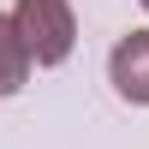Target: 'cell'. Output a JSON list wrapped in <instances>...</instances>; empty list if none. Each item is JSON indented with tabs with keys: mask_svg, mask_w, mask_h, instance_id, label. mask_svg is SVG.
Masks as SVG:
<instances>
[{
	"mask_svg": "<svg viewBox=\"0 0 149 149\" xmlns=\"http://www.w3.org/2000/svg\"><path fill=\"white\" fill-rule=\"evenodd\" d=\"M107 78H113V90L125 95V102H143L149 107V30L119 36L113 60H107Z\"/></svg>",
	"mask_w": 149,
	"mask_h": 149,
	"instance_id": "2",
	"label": "cell"
},
{
	"mask_svg": "<svg viewBox=\"0 0 149 149\" xmlns=\"http://www.w3.org/2000/svg\"><path fill=\"white\" fill-rule=\"evenodd\" d=\"M143 6H149V0H143Z\"/></svg>",
	"mask_w": 149,
	"mask_h": 149,
	"instance_id": "4",
	"label": "cell"
},
{
	"mask_svg": "<svg viewBox=\"0 0 149 149\" xmlns=\"http://www.w3.org/2000/svg\"><path fill=\"white\" fill-rule=\"evenodd\" d=\"M30 48H24L18 24H12V12H0V95H18L24 78H30Z\"/></svg>",
	"mask_w": 149,
	"mask_h": 149,
	"instance_id": "3",
	"label": "cell"
},
{
	"mask_svg": "<svg viewBox=\"0 0 149 149\" xmlns=\"http://www.w3.org/2000/svg\"><path fill=\"white\" fill-rule=\"evenodd\" d=\"M12 24H18L24 48H30L36 66H60L78 42V18H72V0H18L12 6Z\"/></svg>",
	"mask_w": 149,
	"mask_h": 149,
	"instance_id": "1",
	"label": "cell"
}]
</instances>
